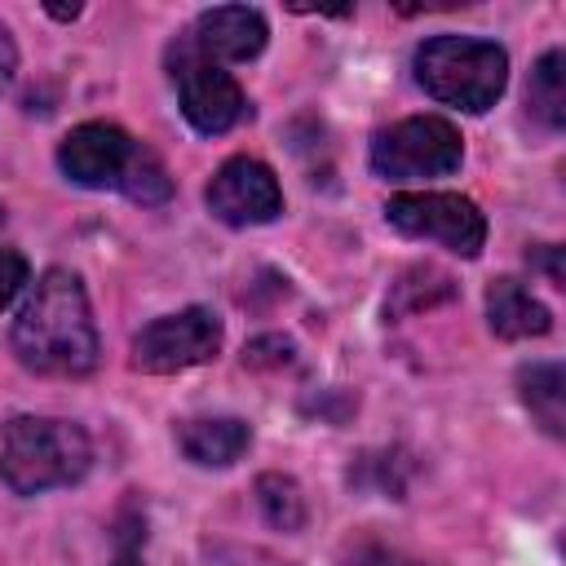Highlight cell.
Masks as SVG:
<instances>
[{
	"mask_svg": "<svg viewBox=\"0 0 566 566\" xmlns=\"http://www.w3.org/2000/svg\"><path fill=\"white\" fill-rule=\"evenodd\" d=\"M9 345L27 371L40 376H88L97 367V327L84 283L71 270H44L22 301Z\"/></svg>",
	"mask_w": 566,
	"mask_h": 566,
	"instance_id": "1",
	"label": "cell"
},
{
	"mask_svg": "<svg viewBox=\"0 0 566 566\" xmlns=\"http://www.w3.org/2000/svg\"><path fill=\"white\" fill-rule=\"evenodd\" d=\"M57 168L66 172V181L84 190H119L133 203H164L172 195V177L159 164V155L102 119L80 124L62 137Z\"/></svg>",
	"mask_w": 566,
	"mask_h": 566,
	"instance_id": "2",
	"label": "cell"
},
{
	"mask_svg": "<svg viewBox=\"0 0 566 566\" xmlns=\"http://www.w3.org/2000/svg\"><path fill=\"white\" fill-rule=\"evenodd\" d=\"M416 84L455 111L482 115L500 102L509 84V53L495 40L473 35H433L416 49Z\"/></svg>",
	"mask_w": 566,
	"mask_h": 566,
	"instance_id": "3",
	"label": "cell"
},
{
	"mask_svg": "<svg viewBox=\"0 0 566 566\" xmlns=\"http://www.w3.org/2000/svg\"><path fill=\"white\" fill-rule=\"evenodd\" d=\"M93 442L80 424L53 420V416H13L4 424V451L0 473L9 491L40 495L49 486H71L88 473Z\"/></svg>",
	"mask_w": 566,
	"mask_h": 566,
	"instance_id": "4",
	"label": "cell"
},
{
	"mask_svg": "<svg viewBox=\"0 0 566 566\" xmlns=\"http://www.w3.org/2000/svg\"><path fill=\"white\" fill-rule=\"evenodd\" d=\"M464 159V137L442 115H411L371 137V172L380 181H429L455 172Z\"/></svg>",
	"mask_w": 566,
	"mask_h": 566,
	"instance_id": "5",
	"label": "cell"
},
{
	"mask_svg": "<svg viewBox=\"0 0 566 566\" xmlns=\"http://www.w3.org/2000/svg\"><path fill=\"white\" fill-rule=\"evenodd\" d=\"M168 75L177 84V102H181V115L195 133L203 137H221L230 133L234 124L248 119V97L239 88V80L230 71H221L212 57H203L190 35H181L172 49H168Z\"/></svg>",
	"mask_w": 566,
	"mask_h": 566,
	"instance_id": "6",
	"label": "cell"
},
{
	"mask_svg": "<svg viewBox=\"0 0 566 566\" xmlns=\"http://www.w3.org/2000/svg\"><path fill=\"white\" fill-rule=\"evenodd\" d=\"M385 221L411 239H433L451 248L455 256H478L486 243V217L473 199L447 195V190H420V195H394L385 203Z\"/></svg>",
	"mask_w": 566,
	"mask_h": 566,
	"instance_id": "7",
	"label": "cell"
},
{
	"mask_svg": "<svg viewBox=\"0 0 566 566\" xmlns=\"http://www.w3.org/2000/svg\"><path fill=\"white\" fill-rule=\"evenodd\" d=\"M217 349H221L217 314L203 305H190L181 314H164V318L146 323L133 336V367L150 371V376H172V371L217 358Z\"/></svg>",
	"mask_w": 566,
	"mask_h": 566,
	"instance_id": "8",
	"label": "cell"
},
{
	"mask_svg": "<svg viewBox=\"0 0 566 566\" xmlns=\"http://www.w3.org/2000/svg\"><path fill=\"white\" fill-rule=\"evenodd\" d=\"M208 212L226 226H265L283 212V190H279V177L270 172V164L252 159V155H234L226 159L208 190Z\"/></svg>",
	"mask_w": 566,
	"mask_h": 566,
	"instance_id": "9",
	"label": "cell"
},
{
	"mask_svg": "<svg viewBox=\"0 0 566 566\" xmlns=\"http://www.w3.org/2000/svg\"><path fill=\"white\" fill-rule=\"evenodd\" d=\"M190 44L212 57L217 66L221 62H248L265 49V18L261 9H248V4H221V9H203L195 18V27L186 31Z\"/></svg>",
	"mask_w": 566,
	"mask_h": 566,
	"instance_id": "10",
	"label": "cell"
},
{
	"mask_svg": "<svg viewBox=\"0 0 566 566\" xmlns=\"http://www.w3.org/2000/svg\"><path fill=\"white\" fill-rule=\"evenodd\" d=\"M486 323L500 340H526L544 336L553 327V314L522 279H495L486 287Z\"/></svg>",
	"mask_w": 566,
	"mask_h": 566,
	"instance_id": "11",
	"label": "cell"
},
{
	"mask_svg": "<svg viewBox=\"0 0 566 566\" xmlns=\"http://www.w3.org/2000/svg\"><path fill=\"white\" fill-rule=\"evenodd\" d=\"M177 442H181L186 460H195L203 469H226L248 451L252 429L234 416H203V420H186Z\"/></svg>",
	"mask_w": 566,
	"mask_h": 566,
	"instance_id": "12",
	"label": "cell"
},
{
	"mask_svg": "<svg viewBox=\"0 0 566 566\" xmlns=\"http://www.w3.org/2000/svg\"><path fill=\"white\" fill-rule=\"evenodd\" d=\"M517 389L522 402L531 407V416L544 424V433L562 438L566 433V371L562 363H531L517 371Z\"/></svg>",
	"mask_w": 566,
	"mask_h": 566,
	"instance_id": "13",
	"label": "cell"
},
{
	"mask_svg": "<svg viewBox=\"0 0 566 566\" xmlns=\"http://www.w3.org/2000/svg\"><path fill=\"white\" fill-rule=\"evenodd\" d=\"M526 106L544 128H562L566 124V53L548 49L526 84Z\"/></svg>",
	"mask_w": 566,
	"mask_h": 566,
	"instance_id": "14",
	"label": "cell"
},
{
	"mask_svg": "<svg viewBox=\"0 0 566 566\" xmlns=\"http://www.w3.org/2000/svg\"><path fill=\"white\" fill-rule=\"evenodd\" d=\"M256 504H261L265 522L279 526V531H301L305 526V495L283 473H261L256 478Z\"/></svg>",
	"mask_w": 566,
	"mask_h": 566,
	"instance_id": "15",
	"label": "cell"
},
{
	"mask_svg": "<svg viewBox=\"0 0 566 566\" xmlns=\"http://www.w3.org/2000/svg\"><path fill=\"white\" fill-rule=\"evenodd\" d=\"M451 296H455V283H451L442 270L416 265V270H407V274L394 283V314H402V310H429V305L451 301Z\"/></svg>",
	"mask_w": 566,
	"mask_h": 566,
	"instance_id": "16",
	"label": "cell"
},
{
	"mask_svg": "<svg viewBox=\"0 0 566 566\" xmlns=\"http://www.w3.org/2000/svg\"><path fill=\"white\" fill-rule=\"evenodd\" d=\"M336 566H429V562L407 557L402 548H389V544H376V539H358L340 553Z\"/></svg>",
	"mask_w": 566,
	"mask_h": 566,
	"instance_id": "17",
	"label": "cell"
},
{
	"mask_svg": "<svg viewBox=\"0 0 566 566\" xmlns=\"http://www.w3.org/2000/svg\"><path fill=\"white\" fill-rule=\"evenodd\" d=\"M115 562L111 566H142V544H146V517L128 504L119 513V531H115Z\"/></svg>",
	"mask_w": 566,
	"mask_h": 566,
	"instance_id": "18",
	"label": "cell"
},
{
	"mask_svg": "<svg viewBox=\"0 0 566 566\" xmlns=\"http://www.w3.org/2000/svg\"><path fill=\"white\" fill-rule=\"evenodd\" d=\"M292 363V340L287 336H256L243 345V367H287Z\"/></svg>",
	"mask_w": 566,
	"mask_h": 566,
	"instance_id": "19",
	"label": "cell"
},
{
	"mask_svg": "<svg viewBox=\"0 0 566 566\" xmlns=\"http://www.w3.org/2000/svg\"><path fill=\"white\" fill-rule=\"evenodd\" d=\"M27 287V256L13 248H0V310Z\"/></svg>",
	"mask_w": 566,
	"mask_h": 566,
	"instance_id": "20",
	"label": "cell"
},
{
	"mask_svg": "<svg viewBox=\"0 0 566 566\" xmlns=\"http://www.w3.org/2000/svg\"><path fill=\"white\" fill-rule=\"evenodd\" d=\"M13 71H18V44H13V35L0 27V93L9 88Z\"/></svg>",
	"mask_w": 566,
	"mask_h": 566,
	"instance_id": "21",
	"label": "cell"
},
{
	"mask_svg": "<svg viewBox=\"0 0 566 566\" xmlns=\"http://www.w3.org/2000/svg\"><path fill=\"white\" fill-rule=\"evenodd\" d=\"M557 252H562V248H548V243H544V248H535V252H531V261H535V265H544V270H548V279H553V283H562V261H557Z\"/></svg>",
	"mask_w": 566,
	"mask_h": 566,
	"instance_id": "22",
	"label": "cell"
},
{
	"mask_svg": "<svg viewBox=\"0 0 566 566\" xmlns=\"http://www.w3.org/2000/svg\"><path fill=\"white\" fill-rule=\"evenodd\" d=\"M49 13L66 22V18H80V4H49Z\"/></svg>",
	"mask_w": 566,
	"mask_h": 566,
	"instance_id": "23",
	"label": "cell"
},
{
	"mask_svg": "<svg viewBox=\"0 0 566 566\" xmlns=\"http://www.w3.org/2000/svg\"><path fill=\"white\" fill-rule=\"evenodd\" d=\"M0 221H4V208H0Z\"/></svg>",
	"mask_w": 566,
	"mask_h": 566,
	"instance_id": "24",
	"label": "cell"
}]
</instances>
